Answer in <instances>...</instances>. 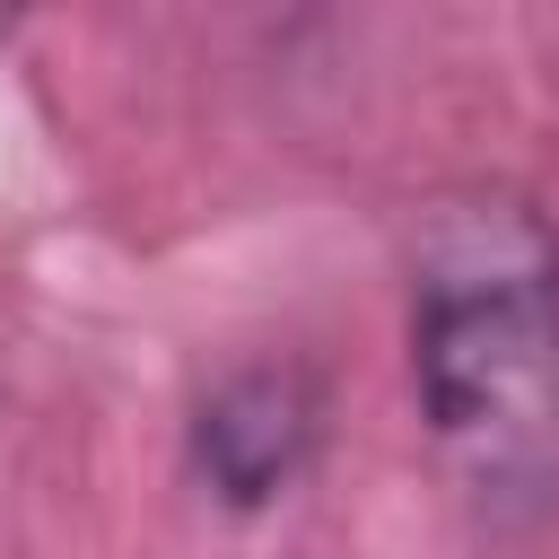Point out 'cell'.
<instances>
[{"instance_id":"cell-1","label":"cell","mask_w":559,"mask_h":559,"mask_svg":"<svg viewBox=\"0 0 559 559\" xmlns=\"http://www.w3.org/2000/svg\"><path fill=\"white\" fill-rule=\"evenodd\" d=\"M411 376L437 454L489 515L559 507V245L515 201L428 227Z\"/></svg>"},{"instance_id":"cell-2","label":"cell","mask_w":559,"mask_h":559,"mask_svg":"<svg viewBox=\"0 0 559 559\" xmlns=\"http://www.w3.org/2000/svg\"><path fill=\"white\" fill-rule=\"evenodd\" d=\"M314 428H323V402L297 367H245L201 402L192 454L227 507H271L297 480V463L314 454Z\"/></svg>"}]
</instances>
